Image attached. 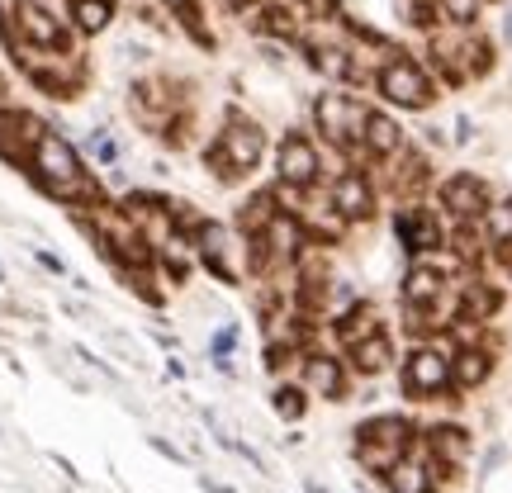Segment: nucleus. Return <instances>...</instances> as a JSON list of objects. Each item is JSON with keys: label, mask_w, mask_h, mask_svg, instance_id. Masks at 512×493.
Instances as JSON below:
<instances>
[{"label": "nucleus", "mask_w": 512, "mask_h": 493, "mask_svg": "<svg viewBox=\"0 0 512 493\" xmlns=\"http://www.w3.org/2000/svg\"><path fill=\"white\" fill-rule=\"evenodd\" d=\"M266 157H271V133H266V124H261L256 114L238 110V105H228V110L219 114L214 133H209L200 147L204 176L219 185V190L247 185L256 171L266 166Z\"/></svg>", "instance_id": "obj_1"}, {"label": "nucleus", "mask_w": 512, "mask_h": 493, "mask_svg": "<svg viewBox=\"0 0 512 493\" xmlns=\"http://www.w3.org/2000/svg\"><path fill=\"white\" fill-rule=\"evenodd\" d=\"M95 166L86 162V152L62 133V128H43L29 147V181L38 185V195H48L53 204H72L76 185L91 176Z\"/></svg>", "instance_id": "obj_2"}, {"label": "nucleus", "mask_w": 512, "mask_h": 493, "mask_svg": "<svg viewBox=\"0 0 512 493\" xmlns=\"http://www.w3.org/2000/svg\"><path fill=\"white\" fill-rule=\"evenodd\" d=\"M451 337L437 332L427 342H413L408 356H399V389L408 403H437L441 394H456L451 389Z\"/></svg>", "instance_id": "obj_3"}, {"label": "nucleus", "mask_w": 512, "mask_h": 493, "mask_svg": "<svg viewBox=\"0 0 512 493\" xmlns=\"http://www.w3.org/2000/svg\"><path fill=\"white\" fill-rule=\"evenodd\" d=\"M375 95L384 105H394V110L422 114L437 105V81L408 53H389V62H380V72H375Z\"/></svg>", "instance_id": "obj_4"}, {"label": "nucleus", "mask_w": 512, "mask_h": 493, "mask_svg": "<svg viewBox=\"0 0 512 493\" xmlns=\"http://www.w3.org/2000/svg\"><path fill=\"white\" fill-rule=\"evenodd\" d=\"M271 166H275V181H290V185H299V190H313V185H323L332 176L323 143L313 138L309 128H294V124L275 138Z\"/></svg>", "instance_id": "obj_5"}, {"label": "nucleus", "mask_w": 512, "mask_h": 493, "mask_svg": "<svg viewBox=\"0 0 512 493\" xmlns=\"http://www.w3.org/2000/svg\"><path fill=\"white\" fill-rule=\"evenodd\" d=\"M394 247H399L408 261H418V256H441L446 252V233H451V223L441 219V209L432 200H408V204H394Z\"/></svg>", "instance_id": "obj_6"}, {"label": "nucleus", "mask_w": 512, "mask_h": 493, "mask_svg": "<svg viewBox=\"0 0 512 493\" xmlns=\"http://www.w3.org/2000/svg\"><path fill=\"white\" fill-rule=\"evenodd\" d=\"M494 200H498L494 181L479 176V171H446L437 181V190H432V204L441 209L446 223H479Z\"/></svg>", "instance_id": "obj_7"}, {"label": "nucleus", "mask_w": 512, "mask_h": 493, "mask_svg": "<svg viewBox=\"0 0 512 493\" xmlns=\"http://www.w3.org/2000/svg\"><path fill=\"white\" fill-rule=\"evenodd\" d=\"M190 247L200 256V275H209L223 290H242L238 271H233V223L219 219V214H204L195 228H190Z\"/></svg>", "instance_id": "obj_8"}, {"label": "nucleus", "mask_w": 512, "mask_h": 493, "mask_svg": "<svg viewBox=\"0 0 512 493\" xmlns=\"http://www.w3.org/2000/svg\"><path fill=\"white\" fill-rule=\"evenodd\" d=\"M323 185H328L332 209H337L351 228H370V223L380 219V185H375L370 171H361V166H342V171L328 176Z\"/></svg>", "instance_id": "obj_9"}, {"label": "nucleus", "mask_w": 512, "mask_h": 493, "mask_svg": "<svg viewBox=\"0 0 512 493\" xmlns=\"http://www.w3.org/2000/svg\"><path fill=\"white\" fill-rule=\"evenodd\" d=\"M294 380L309 389V399L318 403H347L351 399V366H347V356L342 351H332V347H313L304 351V361H299V370H294Z\"/></svg>", "instance_id": "obj_10"}, {"label": "nucleus", "mask_w": 512, "mask_h": 493, "mask_svg": "<svg viewBox=\"0 0 512 493\" xmlns=\"http://www.w3.org/2000/svg\"><path fill=\"white\" fill-rule=\"evenodd\" d=\"M456 261L441 252V256H418V261H408L399 271V304H418V309H432L441 294L451 290V280H456Z\"/></svg>", "instance_id": "obj_11"}, {"label": "nucleus", "mask_w": 512, "mask_h": 493, "mask_svg": "<svg viewBox=\"0 0 512 493\" xmlns=\"http://www.w3.org/2000/svg\"><path fill=\"white\" fill-rule=\"evenodd\" d=\"M299 223H304V233H309L313 247H328V252L351 247V233H356V228L332 209L328 185H313L309 190V200H304V209H299Z\"/></svg>", "instance_id": "obj_12"}, {"label": "nucleus", "mask_w": 512, "mask_h": 493, "mask_svg": "<svg viewBox=\"0 0 512 493\" xmlns=\"http://www.w3.org/2000/svg\"><path fill=\"white\" fill-rule=\"evenodd\" d=\"M15 29L29 48H43V53H67V48H72L67 24H62L53 10H43L38 0H15Z\"/></svg>", "instance_id": "obj_13"}, {"label": "nucleus", "mask_w": 512, "mask_h": 493, "mask_svg": "<svg viewBox=\"0 0 512 493\" xmlns=\"http://www.w3.org/2000/svg\"><path fill=\"white\" fill-rule=\"evenodd\" d=\"M157 275H162V285L171 294H185L195 285V275H200V256L190 247V233H176V238H166L157 247Z\"/></svg>", "instance_id": "obj_14"}, {"label": "nucleus", "mask_w": 512, "mask_h": 493, "mask_svg": "<svg viewBox=\"0 0 512 493\" xmlns=\"http://www.w3.org/2000/svg\"><path fill=\"white\" fill-rule=\"evenodd\" d=\"M347 356V366L356 380H380V375H389V370L399 366V347H394V332L380 328L375 337H366V342H356L351 351H342Z\"/></svg>", "instance_id": "obj_15"}, {"label": "nucleus", "mask_w": 512, "mask_h": 493, "mask_svg": "<svg viewBox=\"0 0 512 493\" xmlns=\"http://www.w3.org/2000/svg\"><path fill=\"white\" fill-rule=\"evenodd\" d=\"M494 370H498V351L489 347V342L451 351V389H456V394H475V389H484V384L494 380Z\"/></svg>", "instance_id": "obj_16"}, {"label": "nucleus", "mask_w": 512, "mask_h": 493, "mask_svg": "<svg viewBox=\"0 0 512 493\" xmlns=\"http://www.w3.org/2000/svg\"><path fill=\"white\" fill-rule=\"evenodd\" d=\"M380 328H384V313H380V304H375V299H356L347 313L328 318V337L337 342V351H351L356 342L375 337Z\"/></svg>", "instance_id": "obj_17"}, {"label": "nucleus", "mask_w": 512, "mask_h": 493, "mask_svg": "<svg viewBox=\"0 0 512 493\" xmlns=\"http://www.w3.org/2000/svg\"><path fill=\"white\" fill-rule=\"evenodd\" d=\"M437 470H432V456H427V446L422 441H413L408 446V456L384 475V489L389 493H437Z\"/></svg>", "instance_id": "obj_18"}, {"label": "nucleus", "mask_w": 512, "mask_h": 493, "mask_svg": "<svg viewBox=\"0 0 512 493\" xmlns=\"http://www.w3.org/2000/svg\"><path fill=\"white\" fill-rule=\"evenodd\" d=\"M361 147H366L370 166H384L389 157H399L403 147H408V133H403V124L389 110H370L366 128H361Z\"/></svg>", "instance_id": "obj_19"}, {"label": "nucleus", "mask_w": 512, "mask_h": 493, "mask_svg": "<svg viewBox=\"0 0 512 493\" xmlns=\"http://www.w3.org/2000/svg\"><path fill=\"white\" fill-rule=\"evenodd\" d=\"M422 446L432 451V460H437L446 475L460 470V465L470 460V451H475V441H470V432H465L460 422H437V427H427V441H422Z\"/></svg>", "instance_id": "obj_20"}, {"label": "nucleus", "mask_w": 512, "mask_h": 493, "mask_svg": "<svg viewBox=\"0 0 512 493\" xmlns=\"http://www.w3.org/2000/svg\"><path fill=\"white\" fill-rule=\"evenodd\" d=\"M356 441H380V446L408 451L418 441V427H413V418H403V413H375V418H366L356 427Z\"/></svg>", "instance_id": "obj_21"}, {"label": "nucleus", "mask_w": 512, "mask_h": 493, "mask_svg": "<svg viewBox=\"0 0 512 493\" xmlns=\"http://www.w3.org/2000/svg\"><path fill=\"white\" fill-rule=\"evenodd\" d=\"M275 214H280V209H275L271 185H256V190H247V195L238 200V209H233V219H228V223H233L238 233H247V238H252V233H261V228L275 219Z\"/></svg>", "instance_id": "obj_22"}, {"label": "nucleus", "mask_w": 512, "mask_h": 493, "mask_svg": "<svg viewBox=\"0 0 512 493\" xmlns=\"http://www.w3.org/2000/svg\"><path fill=\"white\" fill-rule=\"evenodd\" d=\"M76 147L86 152V162H91L95 171H110V166L124 162V143H119L105 124H91V128H86V138H81Z\"/></svg>", "instance_id": "obj_23"}, {"label": "nucleus", "mask_w": 512, "mask_h": 493, "mask_svg": "<svg viewBox=\"0 0 512 493\" xmlns=\"http://www.w3.org/2000/svg\"><path fill=\"white\" fill-rule=\"evenodd\" d=\"M309 389L299 380H275V389H271V413L280 422H290V427H299L304 422V413H309Z\"/></svg>", "instance_id": "obj_24"}, {"label": "nucleus", "mask_w": 512, "mask_h": 493, "mask_svg": "<svg viewBox=\"0 0 512 493\" xmlns=\"http://www.w3.org/2000/svg\"><path fill=\"white\" fill-rule=\"evenodd\" d=\"M119 5L114 0H72V29L86 38H100L114 24Z\"/></svg>", "instance_id": "obj_25"}, {"label": "nucleus", "mask_w": 512, "mask_h": 493, "mask_svg": "<svg viewBox=\"0 0 512 493\" xmlns=\"http://www.w3.org/2000/svg\"><path fill=\"white\" fill-rule=\"evenodd\" d=\"M484 238H489V247H508L512 242V190L508 195H498L494 204H489V214H484Z\"/></svg>", "instance_id": "obj_26"}, {"label": "nucleus", "mask_w": 512, "mask_h": 493, "mask_svg": "<svg viewBox=\"0 0 512 493\" xmlns=\"http://www.w3.org/2000/svg\"><path fill=\"white\" fill-rule=\"evenodd\" d=\"M252 29L256 34H266V38H285V43H294V38H299V19H290V10H280V5H266V10H256Z\"/></svg>", "instance_id": "obj_27"}, {"label": "nucleus", "mask_w": 512, "mask_h": 493, "mask_svg": "<svg viewBox=\"0 0 512 493\" xmlns=\"http://www.w3.org/2000/svg\"><path fill=\"white\" fill-rule=\"evenodd\" d=\"M242 347V328L238 318H219V332L209 337V366H223V361H238Z\"/></svg>", "instance_id": "obj_28"}, {"label": "nucleus", "mask_w": 512, "mask_h": 493, "mask_svg": "<svg viewBox=\"0 0 512 493\" xmlns=\"http://www.w3.org/2000/svg\"><path fill=\"white\" fill-rule=\"evenodd\" d=\"M100 337H105V347L124 361V366H133V370H147V361H143V351H138V342L128 337L124 328H114V323H100Z\"/></svg>", "instance_id": "obj_29"}, {"label": "nucleus", "mask_w": 512, "mask_h": 493, "mask_svg": "<svg viewBox=\"0 0 512 493\" xmlns=\"http://www.w3.org/2000/svg\"><path fill=\"white\" fill-rule=\"evenodd\" d=\"M479 10H484V0H437V15L446 24H456V29H470L479 19Z\"/></svg>", "instance_id": "obj_30"}, {"label": "nucleus", "mask_w": 512, "mask_h": 493, "mask_svg": "<svg viewBox=\"0 0 512 493\" xmlns=\"http://www.w3.org/2000/svg\"><path fill=\"white\" fill-rule=\"evenodd\" d=\"M76 356V361H81V366L86 370H95V375H100V380L105 384H124V375H119V370H114V361L110 356H95L91 347H86V342H72V347H67Z\"/></svg>", "instance_id": "obj_31"}, {"label": "nucleus", "mask_w": 512, "mask_h": 493, "mask_svg": "<svg viewBox=\"0 0 512 493\" xmlns=\"http://www.w3.org/2000/svg\"><path fill=\"white\" fill-rule=\"evenodd\" d=\"M294 5H299V19H313V24L337 15V0H294Z\"/></svg>", "instance_id": "obj_32"}, {"label": "nucleus", "mask_w": 512, "mask_h": 493, "mask_svg": "<svg viewBox=\"0 0 512 493\" xmlns=\"http://www.w3.org/2000/svg\"><path fill=\"white\" fill-rule=\"evenodd\" d=\"M34 261H38V266H43L48 275H57V280H67V275H72V271H67V261H62L57 252H48V247H34Z\"/></svg>", "instance_id": "obj_33"}, {"label": "nucleus", "mask_w": 512, "mask_h": 493, "mask_svg": "<svg viewBox=\"0 0 512 493\" xmlns=\"http://www.w3.org/2000/svg\"><path fill=\"white\" fill-rule=\"evenodd\" d=\"M475 138H479L475 119H470V114H456V128H451V143H456V147H470Z\"/></svg>", "instance_id": "obj_34"}, {"label": "nucleus", "mask_w": 512, "mask_h": 493, "mask_svg": "<svg viewBox=\"0 0 512 493\" xmlns=\"http://www.w3.org/2000/svg\"><path fill=\"white\" fill-rule=\"evenodd\" d=\"M57 309L67 313V318H95V309H91V304H81V299H67V294L57 299ZM95 323H100V318H95Z\"/></svg>", "instance_id": "obj_35"}, {"label": "nucleus", "mask_w": 512, "mask_h": 493, "mask_svg": "<svg viewBox=\"0 0 512 493\" xmlns=\"http://www.w3.org/2000/svg\"><path fill=\"white\" fill-rule=\"evenodd\" d=\"M166 380H190V366L181 361V351H166Z\"/></svg>", "instance_id": "obj_36"}, {"label": "nucleus", "mask_w": 512, "mask_h": 493, "mask_svg": "<svg viewBox=\"0 0 512 493\" xmlns=\"http://www.w3.org/2000/svg\"><path fill=\"white\" fill-rule=\"evenodd\" d=\"M147 446H152V451H162V456L166 460H171V465H181V446H171V441H166V437H147Z\"/></svg>", "instance_id": "obj_37"}, {"label": "nucleus", "mask_w": 512, "mask_h": 493, "mask_svg": "<svg viewBox=\"0 0 512 493\" xmlns=\"http://www.w3.org/2000/svg\"><path fill=\"white\" fill-rule=\"evenodd\" d=\"M422 143H427V147H451V138H446V128L427 124V128H422Z\"/></svg>", "instance_id": "obj_38"}, {"label": "nucleus", "mask_w": 512, "mask_h": 493, "mask_svg": "<svg viewBox=\"0 0 512 493\" xmlns=\"http://www.w3.org/2000/svg\"><path fill=\"white\" fill-rule=\"evenodd\" d=\"M503 460H508V446H489V451H484V475H489V470H498V465H503Z\"/></svg>", "instance_id": "obj_39"}, {"label": "nucleus", "mask_w": 512, "mask_h": 493, "mask_svg": "<svg viewBox=\"0 0 512 493\" xmlns=\"http://www.w3.org/2000/svg\"><path fill=\"white\" fill-rule=\"evenodd\" d=\"M157 5H166V10H181V5H190V0H157Z\"/></svg>", "instance_id": "obj_40"}, {"label": "nucleus", "mask_w": 512, "mask_h": 493, "mask_svg": "<svg viewBox=\"0 0 512 493\" xmlns=\"http://www.w3.org/2000/svg\"><path fill=\"white\" fill-rule=\"evenodd\" d=\"M304 493H328V489H323V484H313V479H309V484H304Z\"/></svg>", "instance_id": "obj_41"}, {"label": "nucleus", "mask_w": 512, "mask_h": 493, "mask_svg": "<svg viewBox=\"0 0 512 493\" xmlns=\"http://www.w3.org/2000/svg\"><path fill=\"white\" fill-rule=\"evenodd\" d=\"M0 110H5V81H0Z\"/></svg>", "instance_id": "obj_42"}, {"label": "nucleus", "mask_w": 512, "mask_h": 493, "mask_svg": "<svg viewBox=\"0 0 512 493\" xmlns=\"http://www.w3.org/2000/svg\"><path fill=\"white\" fill-rule=\"evenodd\" d=\"M508 38H512V15H508Z\"/></svg>", "instance_id": "obj_43"}]
</instances>
